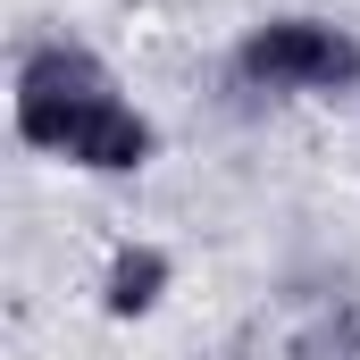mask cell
<instances>
[{"label": "cell", "instance_id": "obj_1", "mask_svg": "<svg viewBox=\"0 0 360 360\" xmlns=\"http://www.w3.org/2000/svg\"><path fill=\"white\" fill-rule=\"evenodd\" d=\"M17 134L34 151H59L76 168H143L151 160V117L101 76V59L76 42H42L17 68Z\"/></svg>", "mask_w": 360, "mask_h": 360}, {"label": "cell", "instance_id": "obj_2", "mask_svg": "<svg viewBox=\"0 0 360 360\" xmlns=\"http://www.w3.org/2000/svg\"><path fill=\"white\" fill-rule=\"evenodd\" d=\"M235 76L252 92H344L360 84V42L319 25V17H276L260 34H243Z\"/></svg>", "mask_w": 360, "mask_h": 360}, {"label": "cell", "instance_id": "obj_3", "mask_svg": "<svg viewBox=\"0 0 360 360\" xmlns=\"http://www.w3.org/2000/svg\"><path fill=\"white\" fill-rule=\"evenodd\" d=\"M160 285H168V260H160V252H117V260H109V310H117V319H143V310L160 302Z\"/></svg>", "mask_w": 360, "mask_h": 360}]
</instances>
